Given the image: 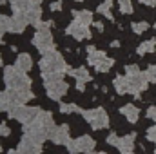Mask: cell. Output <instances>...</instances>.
Returning a JSON list of instances; mask_svg holds the SVG:
<instances>
[{
  "label": "cell",
  "instance_id": "8",
  "mask_svg": "<svg viewBox=\"0 0 156 154\" xmlns=\"http://www.w3.org/2000/svg\"><path fill=\"white\" fill-rule=\"evenodd\" d=\"M49 140L55 145H67L71 142V134H69V127L67 125H55L49 131Z\"/></svg>",
  "mask_w": 156,
  "mask_h": 154
},
{
  "label": "cell",
  "instance_id": "36",
  "mask_svg": "<svg viewBox=\"0 0 156 154\" xmlns=\"http://www.w3.org/2000/svg\"><path fill=\"white\" fill-rule=\"evenodd\" d=\"M147 140H151V142H154L156 143V125L147 131Z\"/></svg>",
  "mask_w": 156,
  "mask_h": 154
},
{
  "label": "cell",
  "instance_id": "40",
  "mask_svg": "<svg viewBox=\"0 0 156 154\" xmlns=\"http://www.w3.org/2000/svg\"><path fill=\"white\" fill-rule=\"evenodd\" d=\"M93 26H94V27H96L98 31H104V26H102L100 22H93Z\"/></svg>",
  "mask_w": 156,
  "mask_h": 154
},
{
  "label": "cell",
  "instance_id": "19",
  "mask_svg": "<svg viewBox=\"0 0 156 154\" xmlns=\"http://www.w3.org/2000/svg\"><path fill=\"white\" fill-rule=\"evenodd\" d=\"M67 73L76 80V83H87V82L93 80V75H91L85 67H78V69H71V67H69Z\"/></svg>",
  "mask_w": 156,
  "mask_h": 154
},
{
  "label": "cell",
  "instance_id": "11",
  "mask_svg": "<svg viewBox=\"0 0 156 154\" xmlns=\"http://www.w3.org/2000/svg\"><path fill=\"white\" fill-rule=\"evenodd\" d=\"M27 26H29V20H27L26 13L15 11L13 16H11V29H9V33H24Z\"/></svg>",
  "mask_w": 156,
  "mask_h": 154
},
{
  "label": "cell",
  "instance_id": "4",
  "mask_svg": "<svg viewBox=\"0 0 156 154\" xmlns=\"http://www.w3.org/2000/svg\"><path fill=\"white\" fill-rule=\"evenodd\" d=\"M40 113H42L40 107H27V105H24V103H18V105H15V107L9 111V118L18 120L22 125H29V123H33V121L38 120Z\"/></svg>",
  "mask_w": 156,
  "mask_h": 154
},
{
  "label": "cell",
  "instance_id": "13",
  "mask_svg": "<svg viewBox=\"0 0 156 154\" xmlns=\"http://www.w3.org/2000/svg\"><path fill=\"white\" fill-rule=\"evenodd\" d=\"M15 105H18V102L13 98V94L7 89L0 91V113H9Z\"/></svg>",
  "mask_w": 156,
  "mask_h": 154
},
{
  "label": "cell",
  "instance_id": "27",
  "mask_svg": "<svg viewBox=\"0 0 156 154\" xmlns=\"http://www.w3.org/2000/svg\"><path fill=\"white\" fill-rule=\"evenodd\" d=\"M113 64H115V60H113V58H109V56H105V58H104L96 67H94V69H96L98 73H107V71L113 67Z\"/></svg>",
  "mask_w": 156,
  "mask_h": 154
},
{
  "label": "cell",
  "instance_id": "46",
  "mask_svg": "<svg viewBox=\"0 0 156 154\" xmlns=\"http://www.w3.org/2000/svg\"><path fill=\"white\" fill-rule=\"evenodd\" d=\"M0 65H2V56H0Z\"/></svg>",
  "mask_w": 156,
  "mask_h": 154
},
{
  "label": "cell",
  "instance_id": "32",
  "mask_svg": "<svg viewBox=\"0 0 156 154\" xmlns=\"http://www.w3.org/2000/svg\"><path fill=\"white\" fill-rule=\"evenodd\" d=\"M145 76L151 83H156V64L154 65H149V69L145 71Z\"/></svg>",
  "mask_w": 156,
  "mask_h": 154
},
{
  "label": "cell",
  "instance_id": "16",
  "mask_svg": "<svg viewBox=\"0 0 156 154\" xmlns=\"http://www.w3.org/2000/svg\"><path fill=\"white\" fill-rule=\"evenodd\" d=\"M26 16H27V20H29V24H31V26H35V27L42 22V7H40V0H38V2H35V4L27 9Z\"/></svg>",
  "mask_w": 156,
  "mask_h": 154
},
{
  "label": "cell",
  "instance_id": "31",
  "mask_svg": "<svg viewBox=\"0 0 156 154\" xmlns=\"http://www.w3.org/2000/svg\"><path fill=\"white\" fill-rule=\"evenodd\" d=\"M11 29V16H5V15H0V31L5 33Z\"/></svg>",
  "mask_w": 156,
  "mask_h": 154
},
{
  "label": "cell",
  "instance_id": "26",
  "mask_svg": "<svg viewBox=\"0 0 156 154\" xmlns=\"http://www.w3.org/2000/svg\"><path fill=\"white\" fill-rule=\"evenodd\" d=\"M82 107H78L76 103H60V113L64 114H71V113H80L82 114Z\"/></svg>",
  "mask_w": 156,
  "mask_h": 154
},
{
  "label": "cell",
  "instance_id": "45",
  "mask_svg": "<svg viewBox=\"0 0 156 154\" xmlns=\"http://www.w3.org/2000/svg\"><path fill=\"white\" fill-rule=\"evenodd\" d=\"M122 154H133V151H131V152H122Z\"/></svg>",
  "mask_w": 156,
  "mask_h": 154
},
{
  "label": "cell",
  "instance_id": "30",
  "mask_svg": "<svg viewBox=\"0 0 156 154\" xmlns=\"http://www.w3.org/2000/svg\"><path fill=\"white\" fill-rule=\"evenodd\" d=\"M66 73H42V80L45 82H56V80H64Z\"/></svg>",
  "mask_w": 156,
  "mask_h": 154
},
{
  "label": "cell",
  "instance_id": "49",
  "mask_svg": "<svg viewBox=\"0 0 156 154\" xmlns=\"http://www.w3.org/2000/svg\"><path fill=\"white\" fill-rule=\"evenodd\" d=\"M9 2H15V0H9Z\"/></svg>",
  "mask_w": 156,
  "mask_h": 154
},
{
  "label": "cell",
  "instance_id": "28",
  "mask_svg": "<svg viewBox=\"0 0 156 154\" xmlns=\"http://www.w3.org/2000/svg\"><path fill=\"white\" fill-rule=\"evenodd\" d=\"M120 2V13L122 15H131L134 11L133 7V0H118Z\"/></svg>",
  "mask_w": 156,
  "mask_h": 154
},
{
  "label": "cell",
  "instance_id": "35",
  "mask_svg": "<svg viewBox=\"0 0 156 154\" xmlns=\"http://www.w3.org/2000/svg\"><path fill=\"white\" fill-rule=\"evenodd\" d=\"M49 9H51V11H60V9H64V2L55 0V2H51V4H49Z\"/></svg>",
  "mask_w": 156,
  "mask_h": 154
},
{
  "label": "cell",
  "instance_id": "15",
  "mask_svg": "<svg viewBox=\"0 0 156 154\" xmlns=\"http://www.w3.org/2000/svg\"><path fill=\"white\" fill-rule=\"evenodd\" d=\"M76 143H78L80 152H83V154H91L94 151V147H96V142L89 134H82L80 138H76Z\"/></svg>",
  "mask_w": 156,
  "mask_h": 154
},
{
  "label": "cell",
  "instance_id": "14",
  "mask_svg": "<svg viewBox=\"0 0 156 154\" xmlns=\"http://www.w3.org/2000/svg\"><path fill=\"white\" fill-rule=\"evenodd\" d=\"M120 114L125 116V120L129 123H136L140 120V109L134 105V103H125L122 109H120Z\"/></svg>",
  "mask_w": 156,
  "mask_h": 154
},
{
  "label": "cell",
  "instance_id": "1",
  "mask_svg": "<svg viewBox=\"0 0 156 154\" xmlns=\"http://www.w3.org/2000/svg\"><path fill=\"white\" fill-rule=\"evenodd\" d=\"M4 82L9 91H24L31 89V78L26 73L18 71L15 65H5L4 67Z\"/></svg>",
  "mask_w": 156,
  "mask_h": 154
},
{
  "label": "cell",
  "instance_id": "7",
  "mask_svg": "<svg viewBox=\"0 0 156 154\" xmlns=\"http://www.w3.org/2000/svg\"><path fill=\"white\" fill-rule=\"evenodd\" d=\"M24 136H27V138H31V140H35V142H38V143H44L47 138H49V131L38 123V121H33V123H29V125H24Z\"/></svg>",
  "mask_w": 156,
  "mask_h": 154
},
{
  "label": "cell",
  "instance_id": "39",
  "mask_svg": "<svg viewBox=\"0 0 156 154\" xmlns=\"http://www.w3.org/2000/svg\"><path fill=\"white\" fill-rule=\"evenodd\" d=\"M138 2H142V4H145V5H151V7L156 5V0H138Z\"/></svg>",
  "mask_w": 156,
  "mask_h": 154
},
{
  "label": "cell",
  "instance_id": "38",
  "mask_svg": "<svg viewBox=\"0 0 156 154\" xmlns=\"http://www.w3.org/2000/svg\"><path fill=\"white\" fill-rule=\"evenodd\" d=\"M147 118L153 120V121H156V107L154 105H151V107L147 109Z\"/></svg>",
  "mask_w": 156,
  "mask_h": 154
},
{
  "label": "cell",
  "instance_id": "29",
  "mask_svg": "<svg viewBox=\"0 0 156 154\" xmlns=\"http://www.w3.org/2000/svg\"><path fill=\"white\" fill-rule=\"evenodd\" d=\"M147 27H149L147 22H133V24H131V29H133L134 35H142V33H145Z\"/></svg>",
  "mask_w": 156,
  "mask_h": 154
},
{
  "label": "cell",
  "instance_id": "10",
  "mask_svg": "<svg viewBox=\"0 0 156 154\" xmlns=\"http://www.w3.org/2000/svg\"><path fill=\"white\" fill-rule=\"evenodd\" d=\"M66 33L75 40H83V38H91V31H89V26H83L80 22H71L66 29Z\"/></svg>",
  "mask_w": 156,
  "mask_h": 154
},
{
  "label": "cell",
  "instance_id": "47",
  "mask_svg": "<svg viewBox=\"0 0 156 154\" xmlns=\"http://www.w3.org/2000/svg\"><path fill=\"white\" fill-rule=\"evenodd\" d=\"M0 151H2V143H0Z\"/></svg>",
  "mask_w": 156,
  "mask_h": 154
},
{
  "label": "cell",
  "instance_id": "24",
  "mask_svg": "<svg viewBox=\"0 0 156 154\" xmlns=\"http://www.w3.org/2000/svg\"><path fill=\"white\" fill-rule=\"evenodd\" d=\"M111 9H113V0H104V2L96 7V11H98L100 15H104L105 18L113 20V13H111Z\"/></svg>",
  "mask_w": 156,
  "mask_h": 154
},
{
  "label": "cell",
  "instance_id": "33",
  "mask_svg": "<svg viewBox=\"0 0 156 154\" xmlns=\"http://www.w3.org/2000/svg\"><path fill=\"white\" fill-rule=\"evenodd\" d=\"M105 142H107V143H109L111 147H116L118 142H120V136H118L116 132H111V134H109V136L105 138Z\"/></svg>",
  "mask_w": 156,
  "mask_h": 154
},
{
  "label": "cell",
  "instance_id": "21",
  "mask_svg": "<svg viewBox=\"0 0 156 154\" xmlns=\"http://www.w3.org/2000/svg\"><path fill=\"white\" fill-rule=\"evenodd\" d=\"M113 87L116 89L118 94H125V93H129V82H127V76L118 75V76L113 80Z\"/></svg>",
  "mask_w": 156,
  "mask_h": 154
},
{
  "label": "cell",
  "instance_id": "5",
  "mask_svg": "<svg viewBox=\"0 0 156 154\" xmlns=\"http://www.w3.org/2000/svg\"><path fill=\"white\" fill-rule=\"evenodd\" d=\"M83 120L91 125L93 131H102L109 125V116L105 113L104 107H96V109H83L82 111Z\"/></svg>",
  "mask_w": 156,
  "mask_h": 154
},
{
  "label": "cell",
  "instance_id": "6",
  "mask_svg": "<svg viewBox=\"0 0 156 154\" xmlns=\"http://www.w3.org/2000/svg\"><path fill=\"white\" fill-rule=\"evenodd\" d=\"M125 76H127V75H125ZM127 82H129V93H131L133 96H136V98H140V93L145 91L147 85H149V80L145 76V71H140L138 75L127 76Z\"/></svg>",
  "mask_w": 156,
  "mask_h": 154
},
{
  "label": "cell",
  "instance_id": "37",
  "mask_svg": "<svg viewBox=\"0 0 156 154\" xmlns=\"http://www.w3.org/2000/svg\"><path fill=\"white\" fill-rule=\"evenodd\" d=\"M9 134H11V129L5 123H0V136H9Z\"/></svg>",
  "mask_w": 156,
  "mask_h": 154
},
{
  "label": "cell",
  "instance_id": "18",
  "mask_svg": "<svg viewBox=\"0 0 156 154\" xmlns=\"http://www.w3.org/2000/svg\"><path fill=\"white\" fill-rule=\"evenodd\" d=\"M15 67H16L18 71H22V73H27V71L33 67L31 56H29L27 53H20V54L16 56V60H15Z\"/></svg>",
  "mask_w": 156,
  "mask_h": 154
},
{
  "label": "cell",
  "instance_id": "2",
  "mask_svg": "<svg viewBox=\"0 0 156 154\" xmlns=\"http://www.w3.org/2000/svg\"><path fill=\"white\" fill-rule=\"evenodd\" d=\"M51 26H53V22H44L42 20L37 26V33L33 37V45L42 54H45L49 51H55V40H53V35H51Z\"/></svg>",
  "mask_w": 156,
  "mask_h": 154
},
{
  "label": "cell",
  "instance_id": "9",
  "mask_svg": "<svg viewBox=\"0 0 156 154\" xmlns=\"http://www.w3.org/2000/svg\"><path fill=\"white\" fill-rule=\"evenodd\" d=\"M67 83L64 80H56V82H45V93L51 100H60L66 93H67Z\"/></svg>",
  "mask_w": 156,
  "mask_h": 154
},
{
  "label": "cell",
  "instance_id": "22",
  "mask_svg": "<svg viewBox=\"0 0 156 154\" xmlns=\"http://www.w3.org/2000/svg\"><path fill=\"white\" fill-rule=\"evenodd\" d=\"M156 49V40L151 38V40H145V42H142L138 47H136V53L140 54V56H144V54H149V53H153Z\"/></svg>",
  "mask_w": 156,
  "mask_h": 154
},
{
  "label": "cell",
  "instance_id": "44",
  "mask_svg": "<svg viewBox=\"0 0 156 154\" xmlns=\"http://www.w3.org/2000/svg\"><path fill=\"white\" fill-rule=\"evenodd\" d=\"M5 2H7V0H0V5H2V4H5Z\"/></svg>",
  "mask_w": 156,
  "mask_h": 154
},
{
  "label": "cell",
  "instance_id": "17",
  "mask_svg": "<svg viewBox=\"0 0 156 154\" xmlns=\"http://www.w3.org/2000/svg\"><path fill=\"white\" fill-rule=\"evenodd\" d=\"M134 138H136V132H131L127 136H122L120 142H118L116 149L120 152H131L134 149Z\"/></svg>",
  "mask_w": 156,
  "mask_h": 154
},
{
  "label": "cell",
  "instance_id": "42",
  "mask_svg": "<svg viewBox=\"0 0 156 154\" xmlns=\"http://www.w3.org/2000/svg\"><path fill=\"white\" fill-rule=\"evenodd\" d=\"M2 37H4V33H2V31H0V44H2Z\"/></svg>",
  "mask_w": 156,
  "mask_h": 154
},
{
  "label": "cell",
  "instance_id": "43",
  "mask_svg": "<svg viewBox=\"0 0 156 154\" xmlns=\"http://www.w3.org/2000/svg\"><path fill=\"white\" fill-rule=\"evenodd\" d=\"M91 154H107V152H94V151H93Z\"/></svg>",
  "mask_w": 156,
  "mask_h": 154
},
{
  "label": "cell",
  "instance_id": "48",
  "mask_svg": "<svg viewBox=\"0 0 156 154\" xmlns=\"http://www.w3.org/2000/svg\"><path fill=\"white\" fill-rule=\"evenodd\" d=\"M75 2H82V0H75Z\"/></svg>",
  "mask_w": 156,
  "mask_h": 154
},
{
  "label": "cell",
  "instance_id": "25",
  "mask_svg": "<svg viewBox=\"0 0 156 154\" xmlns=\"http://www.w3.org/2000/svg\"><path fill=\"white\" fill-rule=\"evenodd\" d=\"M38 123H42L47 131H51L53 127H55V121H53V114L51 113H45V111H42L40 113V116H38V120H37Z\"/></svg>",
  "mask_w": 156,
  "mask_h": 154
},
{
  "label": "cell",
  "instance_id": "41",
  "mask_svg": "<svg viewBox=\"0 0 156 154\" xmlns=\"http://www.w3.org/2000/svg\"><path fill=\"white\" fill-rule=\"evenodd\" d=\"M7 154H22L18 149H11V151H7Z\"/></svg>",
  "mask_w": 156,
  "mask_h": 154
},
{
  "label": "cell",
  "instance_id": "51",
  "mask_svg": "<svg viewBox=\"0 0 156 154\" xmlns=\"http://www.w3.org/2000/svg\"><path fill=\"white\" fill-rule=\"evenodd\" d=\"M154 154H156V151H154Z\"/></svg>",
  "mask_w": 156,
  "mask_h": 154
},
{
  "label": "cell",
  "instance_id": "34",
  "mask_svg": "<svg viewBox=\"0 0 156 154\" xmlns=\"http://www.w3.org/2000/svg\"><path fill=\"white\" fill-rule=\"evenodd\" d=\"M140 73V67L138 65H125V75L131 76V75H138Z\"/></svg>",
  "mask_w": 156,
  "mask_h": 154
},
{
  "label": "cell",
  "instance_id": "20",
  "mask_svg": "<svg viewBox=\"0 0 156 154\" xmlns=\"http://www.w3.org/2000/svg\"><path fill=\"white\" fill-rule=\"evenodd\" d=\"M73 16L75 20L83 24V26H91L93 24V13L87 11V9H82V11H73Z\"/></svg>",
  "mask_w": 156,
  "mask_h": 154
},
{
  "label": "cell",
  "instance_id": "23",
  "mask_svg": "<svg viewBox=\"0 0 156 154\" xmlns=\"http://www.w3.org/2000/svg\"><path fill=\"white\" fill-rule=\"evenodd\" d=\"M35 2H38V0H15V2H11L13 13H15V11H20V13H27V9H29V7H31Z\"/></svg>",
  "mask_w": 156,
  "mask_h": 154
},
{
  "label": "cell",
  "instance_id": "12",
  "mask_svg": "<svg viewBox=\"0 0 156 154\" xmlns=\"http://www.w3.org/2000/svg\"><path fill=\"white\" fill-rule=\"evenodd\" d=\"M18 151L22 154H42V143L24 136L20 140V143H18Z\"/></svg>",
  "mask_w": 156,
  "mask_h": 154
},
{
  "label": "cell",
  "instance_id": "50",
  "mask_svg": "<svg viewBox=\"0 0 156 154\" xmlns=\"http://www.w3.org/2000/svg\"><path fill=\"white\" fill-rule=\"evenodd\" d=\"M154 29H156V24H154Z\"/></svg>",
  "mask_w": 156,
  "mask_h": 154
},
{
  "label": "cell",
  "instance_id": "3",
  "mask_svg": "<svg viewBox=\"0 0 156 154\" xmlns=\"http://www.w3.org/2000/svg\"><path fill=\"white\" fill-rule=\"evenodd\" d=\"M40 69H42V73H67L69 65H67L64 54H60L58 51H49V53L42 54Z\"/></svg>",
  "mask_w": 156,
  "mask_h": 154
}]
</instances>
